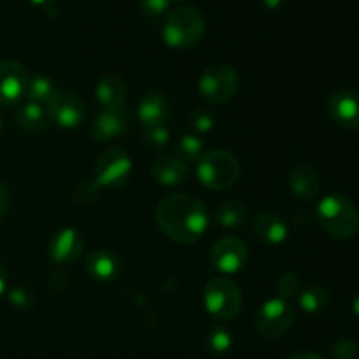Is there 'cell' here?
Returning a JSON list of instances; mask_svg holds the SVG:
<instances>
[{"mask_svg":"<svg viewBox=\"0 0 359 359\" xmlns=\"http://www.w3.org/2000/svg\"><path fill=\"white\" fill-rule=\"evenodd\" d=\"M156 221L161 231L179 244H193L200 241L209 228L205 205L188 193L165 196L158 203Z\"/></svg>","mask_w":359,"mask_h":359,"instance_id":"cell-1","label":"cell"},{"mask_svg":"<svg viewBox=\"0 0 359 359\" xmlns=\"http://www.w3.org/2000/svg\"><path fill=\"white\" fill-rule=\"evenodd\" d=\"M318 219L323 230L337 241H349L359 231L358 207L342 193H332L319 202Z\"/></svg>","mask_w":359,"mask_h":359,"instance_id":"cell-2","label":"cell"},{"mask_svg":"<svg viewBox=\"0 0 359 359\" xmlns=\"http://www.w3.org/2000/svg\"><path fill=\"white\" fill-rule=\"evenodd\" d=\"M205 34V18L193 6H179L167 13L163 21V41L170 48L188 49L198 44Z\"/></svg>","mask_w":359,"mask_h":359,"instance_id":"cell-3","label":"cell"},{"mask_svg":"<svg viewBox=\"0 0 359 359\" xmlns=\"http://www.w3.org/2000/svg\"><path fill=\"white\" fill-rule=\"evenodd\" d=\"M198 179L210 189H228L241 177V163L230 151L216 149L203 154L198 161Z\"/></svg>","mask_w":359,"mask_h":359,"instance_id":"cell-4","label":"cell"},{"mask_svg":"<svg viewBox=\"0 0 359 359\" xmlns=\"http://www.w3.org/2000/svg\"><path fill=\"white\" fill-rule=\"evenodd\" d=\"M203 302L207 311L217 321L233 319L242 309V291L237 283L228 277H216L207 283L203 291Z\"/></svg>","mask_w":359,"mask_h":359,"instance_id":"cell-5","label":"cell"},{"mask_svg":"<svg viewBox=\"0 0 359 359\" xmlns=\"http://www.w3.org/2000/svg\"><path fill=\"white\" fill-rule=\"evenodd\" d=\"M294 325V311L290 302L283 298H272L259 307L255 316L256 332L265 339L284 337Z\"/></svg>","mask_w":359,"mask_h":359,"instance_id":"cell-6","label":"cell"},{"mask_svg":"<svg viewBox=\"0 0 359 359\" xmlns=\"http://www.w3.org/2000/svg\"><path fill=\"white\" fill-rule=\"evenodd\" d=\"M198 88L205 100L212 104H224L237 93V70L228 63H214L203 70Z\"/></svg>","mask_w":359,"mask_h":359,"instance_id":"cell-7","label":"cell"},{"mask_svg":"<svg viewBox=\"0 0 359 359\" xmlns=\"http://www.w3.org/2000/svg\"><path fill=\"white\" fill-rule=\"evenodd\" d=\"M132 174V160L121 147H111L95 163V182L98 188H119Z\"/></svg>","mask_w":359,"mask_h":359,"instance_id":"cell-8","label":"cell"},{"mask_svg":"<svg viewBox=\"0 0 359 359\" xmlns=\"http://www.w3.org/2000/svg\"><path fill=\"white\" fill-rule=\"evenodd\" d=\"M28 72L18 60L0 62V105L9 107L18 104L27 93Z\"/></svg>","mask_w":359,"mask_h":359,"instance_id":"cell-9","label":"cell"},{"mask_svg":"<svg viewBox=\"0 0 359 359\" xmlns=\"http://www.w3.org/2000/svg\"><path fill=\"white\" fill-rule=\"evenodd\" d=\"M248 248L235 237H224L214 244L210 263L223 273H237L248 265Z\"/></svg>","mask_w":359,"mask_h":359,"instance_id":"cell-10","label":"cell"},{"mask_svg":"<svg viewBox=\"0 0 359 359\" xmlns=\"http://www.w3.org/2000/svg\"><path fill=\"white\" fill-rule=\"evenodd\" d=\"M48 114L51 121L62 128H76L84 119V104L74 93H56L48 105Z\"/></svg>","mask_w":359,"mask_h":359,"instance_id":"cell-11","label":"cell"},{"mask_svg":"<svg viewBox=\"0 0 359 359\" xmlns=\"http://www.w3.org/2000/svg\"><path fill=\"white\" fill-rule=\"evenodd\" d=\"M84 248L83 235L74 228H62L49 238V256L58 265H70L81 256Z\"/></svg>","mask_w":359,"mask_h":359,"instance_id":"cell-12","label":"cell"},{"mask_svg":"<svg viewBox=\"0 0 359 359\" xmlns=\"http://www.w3.org/2000/svg\"><path fill=\"white\" fill-rule=\"evenodd\" d=\"M130 114L125 107L121 109H102L91 125V137L97 142L118 139L128 130Z\"/></svg>","mask_w":359,"mask_h":359,"instance_id":"cell-13","label":"cell"},{"mask_svg":"<svg viewBox=\"0 0 359 359\" xmlns=\"http://www.w3.org/2000/svg\"><path fill=\"white\" fill-rule=\"evenodd\" d=\"M328 112L333 121L344 128H359V93L340 90L330 97Z\"/></svg>","mask_w":359,"mask_h":359,"instance_id":"cell-14","label":"cell"},{"mask_svg":"<svg viewBox=\"0 0 359 359\" xmlns=\"http://www.w3.org/2000/svg\"><path fill=\"white\" fill-rule=\"evenodd\" d=\"M84 269L91 279L109 283V280L118 279L119 272H121V262L112 251L98 249L88 256L86 262H84Z\"/></svg>","mask_w":359,"mask_h":359,"instance_id":"cell-15","label":"cell"},{"mask_svg":"<svg viewBox=\"0 0 359 359\" xmlns=\"http://www.w3.org/2000/svg\"><path fill=\"white\" fill-rule=\"evenodd\" d=\"M151 175L161 186H177L188 177V165L175 154H165L154 161Z\"/></svg>","mask_w":359,"mask_h":359,"instance_id":"cell-16","label":"cell"},{"mask_svg":"<svg viewBox=\"0 0 359 359\" xmlns=\"http://www.w3.org/2000/svg\"><path fill=\"white\" fill-rule=\"evenodd\" d=\"M168 114H170V105L161 91H147L142 100L139 102V119L142 126L165 125Z\"/></svg>","mask_w":359,"mask_h":359,"instance_id":"cell-17","label":"cell"},{"mask_svg":"<svg viewBox=\"0 0 359 359\" xmlns=\"http://www.w3.org/2000/svg\"><path fill=\"white\" fill-rule=\"evenodd\" d=\"M290 188L300 200H314L321 191V179L311 165H297L290 174Z\"/></svg>","mask_w":359,"mask_h":359,"instance_id":"cell-18","label":"cell"},{"mask_svg":"<svg viewBox=\"0 0 359 359\" xmlns=\"http://www.w3.org/2000/svg\"><path fill=\"white\" fill-rule=\"evenodd\" d=\"M252 233L262 242L270 245L283 244L287 238V226L283 217L276 216L272 212H259L256 214L251 223Z\"/></svg>","mask_w":359,"mask_h":359,"instance_id":"cell-19","label":"cell"},{"mask_svg":"<svg viewBox=\"0 0 359 359\" xmlns=\"http://www.w3.org/2000/svg\"><path fill=\"white\" fill-rule=\"evenodd\" d=\"M128 88L119 76H107L97 84V98L102 109H121L125 107Z\"/></svg>","mask_w":359,"mask_h":359,"instance_id":"cell-20","label":"cell"},{"mask_svg":"<svg viewBox=\"0 0 359 359\" xmlns=\"http://www.w3.org/2000/svg\"><path fill=\"white\" fill-rule=\"evenodd\" d=\"M16 123L25 132H42L49 123L48 107L42 104H35V102H27L16 111Z\"/></svg>","mask_w":359,"mask_h":359,"instance_id":"cell-21","label":"cell"},{"mask_svg":"<svg viewBox=\"0 0 359 359\" xmlns=\"http://www.w3.org/2000/svg\"><path fill=\"white\" fill-rule=\"evenodd\" d=\"M249 207L241 200H226L216 210V219L224 228H241L248 223Z\"/></svg>","mask_w":359,"mask_h":359,"instance_id":"cell-22","label":"cell"},{"mask_svg":"<svg viewBox=\"0 0 359 359\" xmlns=\"http://www.w3.org/2000/svg\"><path fill=\"white\" fill-rule=\"evenodd\" d=\"M330 293L326 287L314 284V286H309L307 290L300 291L298 294V302H300V307L304 309L309 314H318L328 309L330 305Z\"/></svg>","mask_w":359,"mask_h":359,"instance_id":"cell-23","label":"cell"},{"mask_svg":"<svg viewBox=\"0 0 359 359\" xmlns=\"http://www.w3.org/2000/svg\"><path fill=\"white\" fill-rule=\"evenodd\" d=\"M56 93L58 91H56L55 83L48 76H34L28 79L27 93L25 95L28 97V102L48 105Z\"/></svg>","mask_w":359,"mask_h":359,"instance_id":"cell-24","label":"cell"},{"mask_svg":"<svg viewBox=\"0 0 359 359\" xmlns=\"http://www.w3.org/2000/svg\"><path fill=\"white\" fill-rule=\"evenodd\" d=\"M177 156L184 161H196L198 163L200 158L203 156V149H205V144L200 137L193 135V133H186L181 139L177 140Z\"/></svg>","mask_w":359,"mask_h":359,"instance_id":"cell-25","label":"cell"},{"mask_svg":"<svg viewBox=\"0 0 359 359\" xmlns=\"http://www.w3.org/2000/svg\"><path fill=\"white\" fill-rule=\"evenodd\" d=\"M205 342L212 354H224L233 346V337H231L230 330H226L224 326H216L207 333Z\"/></svg>","mask_w":359,"mask_h":359,"instance_id":"cell-26","label":"cell"},{"mask_svg":"<svg viewBox=\"0 0 359 359\" xmlns=\"http://www.w3.org/2000/svg\"><path fill=\"white\" fill-rule=\"evenodd\" d=\"M168 139H170V132L165 125L142 126V142L149 149H161L167 146Z\"/></svg>","mask_w":359,"mask_h":359,"instance_id":"cell-27","label":"cell"},{"mask_svg":"<svg viewBox=\"0 0 359 359\" xmlns=\"http://www.w3.org/2000/svg\"><path fill=\"white\" fill-rule=\"evenodd\" d=\"M216 125V118L212 116V112L205 111V109H198L191 114L189 118V126L191 130H195L196 133H207L214 128Z\"/></svg>","mask_w":359,"mask_h":359,"instance_id":"cell-28","label":"cell"},{"mask_svg":"<svg viewBox=\"0 0 359 359\" xmlns=\"http://www.w3.org/2000/svg\"><path fill=\"white\" fill-rule=\"evenodd\" d=\"M359 354V346L353 339H340L332 346L333 359H356Z\"/></svg>","mask_w":359,"mask_h":359,"instance_id":"cell-29","label":"cell"},{"mask_svg":"<svg viewBox=\"0 0 359 359\" xmlns=\"http://www.w3.org/2000/svg\"><path fill=\"white\" fill-rule=\"evenodd\" d=\"M300 287L302 283L294 273H286V276L280 277L279 283H277V291H279L283 300H290V298L300 294Z\"/></svg>","mask_w":359,"mask_h":359,"instance_id":"cell-30","label":"cell"},{"mask_svg":"<svg viewBox=\"0 0 359 359\" xmlns=\"http://www.w3.org/2000/svg\"><path fill=\"white\" fill-rule=\"evenodd\" d=\"M98 195V184L95 181H83L81 184H77V188L74 189V200L77 203H83V205H90L91 202H95Z\"/></svg>","mask_w":359,"mask_h":359,"instance_id":"cell-31","label":"cell"},{"mask_svg":"<svg viewBox=\"0 0 359 359\" xmlns=\"http://www.w3.org/2000/svg\"><path fill=\"white\" fill-rule=\"evenodd\" d=\"M9 302L13 307L20 309V311H27V309H30L32 305H34V297H32V293L28 290H25V287H14V290L9 291Z\"/></svg>","mask_w":359,"mask_h":359,"instance_id":"cell-32","label":"cell"},{"mask_svg":"<svg viewBox=\"0 0 359 359\" xmlns=\"http://www.w3.org/2000/svg\"><path fill=\"white\" fill-rule=\"evenodd\" d=\"M140 11L149 18H158L165 14L170 6V0H139Z\"/></svg>","mask_w":359,"mask_h":359,"instance_id":"cell-33","label":"cell"},{"mask_svg":"<svg viewBox=\"0 0 359 359\" xmlns=\"http://www.w3.org/2000/svg\"><path fill=\"white\" fill-rule=\"evenodd\" d=\"M9 205H11L9 191H7V189L0 184V217H2L7 210H9Z\"/></svg>","mask_w":359,"mask_h":359,"instance_id":"cell-34","label":"cell"},{"mask_svg":"<svg viewBox=\"0 0 359 359\" xmlns=\"http://www.w3.org/2000/svg\"><path fill=\"white\" fill-rule=\"evenodd\" d=\"M7 291V272L4 269V265L0 263V297Z\"/></svg>","mask_w":359,"mask_h":359,"instance_id":"cell-35","label":"cell"},{"mask_svg":"<svg viewBox=\"0 0 359 359\" xmlns=\"http://www.w3.org/2000/svg\"><path fill=\"white\" fill-rule=\"evenodd\" d=\"M290 359H323V358L319 356V354L311 353V351H302V353L293 354Z\"/></svg>","mask_w":359,"mask_h":359,"instance_id":"cell-36","label":"cell"},{"mask_svg":"<svg viewBox=\"0 0 359 359\" xmlns=\"http://www.w3.org/2000/svg\"><path fill=\"white\" fill-rule=\"evenodd\" d=\"M30 2L34 4V6L42 7V9H51L56 4V0H30Z\"/></svg>","mask_w":359,"mask_h":359,"instance_id":"cell-37","label":"cell"},{"mask_svg":"<svg viewBox=\"0 0 359 359\" xmlns=\"http://www.w3.org/2000/svg\"><path fill=\"white\" fill-rule=\"evenodd\" d=\"M263 6H266L269 9H277V7L283 4V0H262Z\"/></svg>","mask_w":359,"mask_h":359,"instance_id":"cell-38","label":"cell"},{"mask_svg":"<svg viewBox=\"0 0 359 359\" xmlns=\"http://www.w3.org/2000/svg\"><path fill=\"white\" fill-rule=\"evenodd\" d=\"M353 312L359 318V291L353 297Z\"/></svg>","mask_w":359,"mask_h":359,"instance_id":"cell-39","label":"cell"},{"mask_svg":"<svg viewBox=\"0 0 359 359\" xmlns=\"http://www.w3.org/2000/svg\"><path fill=\"white\" fill-rule=\"evenodd\" d=\"M0 130H2V121H0Z\"/></svg>","mask_w":359,"mask_h":359,"instance_id":"cell-40","label":"cell"}]
</instances>
